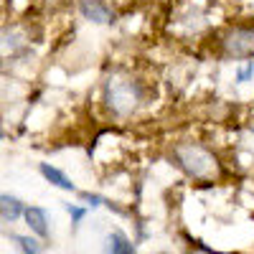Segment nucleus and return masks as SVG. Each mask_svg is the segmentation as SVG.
<instances>
[{
	"label": "nucleus",
	"instance_id": "nucleus-1",
	"mask_svg": "<svg viewBox=\"0 0 254 254\" xmlns=\"http://www.w3.org/2000/svg\"><path fill=\"white\" fill-rule=\"evenodd\" d=\"M173 155H176L178 165L183 168V171H186L190 178L203 181V178H214V176L219 173V163H216V158L211 155L206 147H201V145L183 142V145L176 147V153H173Z\"/></svg>",
	"mask_w": 254,
	"mask_h": 254
},
{
	"label": "nucleus",
	"instance_id": "nucleus-2",
	"mask_svg": "<svg viewBox=\"0 0 254 254\" xmlns=\"http://www.w3.org/2000/svg\"><path fill=\"white\" fill-rule=\"evenodd\" d=\"M104 102H107V107L115 115L127 117V115H132L140 104V87L135 81L115 74V76L107 79V84H104Z\"/></svg>",
	"mask_w": 254,
	"mask_h": 254
},
{
	"label": "nucleus",
	"instance_id": "nucleus-3",
	"mask_svg": "<svg viewBox=\"0 0 254 254\" xmlns=\"http://www.w3.org/2000/svg\"><path fill=\"white\" fill-rule=\"evenodd\" d=\"M31 51L28 36L23 28H3L0 31V59H20Z\"/></svg>",
	"mask_w": 254,
	"mask_h": 254
},
{
	"label": "nucleus",
	"instance_id": "nucleus-4",
	"mask_svg": "<svg viewBox=\"0 0 254 254\" xmlns=\"http://www.w3.org/2000/svg\"><path fill=\"white\" fill-rule=\"evenodd\" d=\"M224 51L231 59L254 56V31H249V28H234V31H229L226 38H224Z\"/></svg>",
	"mask_w": 254,
	"mask_h": 254
},
{
	"label": "nucleus",
	"instance_id": "nucleus-5",
	"mask_svg": "<svg viewBox=\"0 0 254 254\" xmlns=\"http://www.w3.org/2000/svg\"><path fill=\"white\" fill-rule=\"evenodd\" d=\"M79 10L87 20H92V23H110V18H112L110 8H104L99 0H81Z\"/></svg>",
	"mask_w": 254,
	"mask_h": 254
},
{
	"label": "nucleus",
	"instance_id": "nucleus-6",
	"mask_svg": "<svg viewBox=\"0 0 254 254\" xmlns=\"http://www.w3.org/2000/svg\"><path fill=\"white\" fill-rule=\"evenodd\" d=\"M23 203H20L15 196H8V193H0V219L3 221H8V224H13V221H18L20 216H23Z\"/></svg>",
	"mask_w": 254,
	"mask_h": 254
},
{
	"label": "nucleus",
	"instance_id": "nucleus-7",
	"mask_svg": "<svg viewBox=\"0 0 254 254\" xmlns=\"http://www.w3.org/2000/svg\"><path fill=\"white\" fill-rule=\"evenodd\" d=\"M23 216H26L28 226L36 231L41 239H46V237H49V219H46V211H44V208H36V206L23 208Z\"/></svg>",
	"mask_w": 254,
	"mask_h": 254
},
{
	"label": "nucleus",
	"instance_id": "nucleus-8",
	"mask_svg": "<svg viewBox=\"0 0 254 254\" xmlns=\"http://www.w3.org/2000/svg\"><path fill=\"white\" fill-rule=\"evenodd\" d=\"M41 176H44L49 183H54V186H59V188H64V190H74V183L64 176L59 168H54V165H49V163H41Z\"/></svg>",
	"mask_w": 254,
	"mask_h": 254
},
{
	"label": "nucleus",
	"instance_id": "nucleus-9",
	"mask_svg": "<svg viewBox=\"0 0 254 254\" xmlns=\"http://www.w3.org/2000/svg\"><path fill=\"white\" fill-rule=\"evenodd\" d=\"M107 252L112 254H135V247L125 234H110L107 237Z\"/></svg>",
	"mask_w": 254,
	"mask_h": 254
},
{
	"label": "nucleus",
	"instance_id": "nucleus-10",
	"mask_svg": "<svg viewBox=\"0 0 254 254\" xmlns=\"http://www.w3.org/2000/svg\"><path fill=\"white\" fill-rule=\"evenodd\" d=\"M13 242L23 249V252H31V254H38L41 249H44V247H41L36 239H31V237H18V234H13Z\"/></svg>",
	"mask_w": 254,
	"mask_h": 254
},
{
	"label": "nucleus",
	"instance_id": "nucleus-11",
	"mask_svg": "<svg viewBox=\"0 0 254 254\" xmlns=\"http://www.w3.org/2000/svg\"><path fill=\"white\" fill-rule=\"evenodd\" d=\"M66 211H69V214H71L74 224H79V221L84 219V214H87V211H84V208H79V206H71V203H66Z\"/></svg>",
	"mask_w": 254,
	"mask_h": 254
},
{
	"label": "nucleus",
	"instance_id": "nucleus-12",
	"mask_svg": "<svg viewBox=\"0 0 254 254\" xmlns=\"http://www.w3.org/2000/svg\"><path fill=\"white\" fill-rule=\"evenodd\" d=\"M81 196L89 201V206H102V203H104V198H102V196H92V193H81Z\"/></svg>",
	"mask_w": 254,
	"mask_h": 254
},
{
	"label": "nucleus",
	"instance_id": "nucleus-13",
	"mask_svg": "<svg viewBox=\"0 0 254 254\" xmlns=\"http://www.w3.org/2000/svg\"><path fill=\"white\" fill-rule=\"evenodd\" d=\"M252 74H254V61L249 64V66H247L244 71H239V81H247V79H249Z\"/></svg>",
	"mask_w": 254,
	"mask_h": 254
},
{
	"label": "nucleus",
	"instance_id": "nucleus-14",
	"mask_svg": "<svg viewBox=\"0 0 254 254\" xmlns=\"http://www.w3.org/2000/svg\"><path fill=\"white\" fill-rule=\"evenodd\" d=\"M0 140H3V132H0Z\"/></svg>",
	"mask_w": 254,
	"mask_h": 254
}]
</instances>
